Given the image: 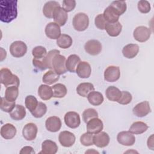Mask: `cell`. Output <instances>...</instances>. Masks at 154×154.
<instances>
[{
	"label": "cell",
	"mask_w": 154,
	"mask_h": 154,
	"mask_svg": "<svg viewBox=\"0 0 154 154\" xmlns=\"http://www.w3.org/2000/svg\"><path fill=\"white\" fill-rule=\"evenodd\" d=\"M60 79V75L54 70H49L46 72L43 76L42 81L48 85H51L56 82Z\"/></svg>",
	"instance_id": "cell-35"
},
{
	"label": "cell",
	"mask_w": 154,
	"mask_h": 154,
	"mask_svg": "<svg viewBox=\"0 0 154 154\" xmlns=\"http://www.w3.org/2000/svg\"><path fill=\"white\" fill-rule=\"evenodd\" d=\"M87 99L89 103L94 106L100 105L103 102V96L102 94L94 90L88 94Z\"/></svg>",
	"instance_id": "cell-30"
},
{
	"label": "cell",
	"mask_w": 154,
	"mask_h": 154,
	"mask_svg": "<svg viewBox=\"0 0 154 154\" xmlns=\"http://www.w3.org/2000/svg\"><path fill=\"white\" fill-rule=\"evenodd\" d=\"M138 10L142 13H147L150 11V3L146 0H141L138 2Z\"/></svg>",
	"instance_id": "cell-47"
},
{
	"label": "cell",
	"mask_w": 154,
	"mask_h": 154,
	"mask_svg": "<svg viewBox=\"0 0 154 154\" xmlns=\"http://www.w3.org/2000/svg\"><path fill=\"white\" fill-rule=\"evenodd\" d=\"M153 134L148 138V140H147V146H148V147L149 148H150V149H152V150H153Z\"/></svg>",
	"instance_id": "cell-51"
},
{
	"label": "cell",
	"mask_w": 154,
	"mask_h": 154,
	"mask_svg": "<svg viewBox=\"0 0 154 154\" xmlns=\"http://www.w3.org/2000/svg\"><path fill=\"white\" fill-rule=\"evenodd\" d=\"M113 10L120 16L126 10V3L125 1H114L109 5Z\"/></svg>",
	"instance_id": "cell-36"
},
{
	"label": "cell",
	"mask_w": 154,
	"mask_h": 154,
	"mask_svg": "<svg viewBox=\"0 0 154 154\" xmlns=\"http://www.w3.org/2000/svg\"><path fill=\"white\" fill-rule=\"evenodd\" d=\"M47 54L46 49L45 47L42 46H38L33 48L32 50V55L34 58L37 59L43 58L46 57Z\"/></svg>",
	"instance_id": "cell-41"
},
{
	"label": "cell",
	"mask_w": 154,
	"mask_h": 154,
	"mask_svg": "<svg viewBox=\"0 0 154 154\" xmlns=\"http://www.w3.org/2000/svg\"><path fill=\"white\" fill-rule=\"evenodd\" d=\"M91 72L90 64L86 61H81L76 69V73L81 78H88Z\"/></svg>",
	"instance_id": "cell-19"
},
{
	"label": "cell",
	"mask_w": 154,
	"mask_h": 154,
	"mask_svg": "<svg viewBox=\"0 0 154 154\" xmlns=\"http://www.w3.org/2000/svg\"><path fill=\"white\" fill-rule=\"evenodd\" d=\"M132 112L135 116L143 117L151 112L150 104L148 101H143L137 104L133 108Z\"/></svg>",
	"instance_id": "cell-13"
},
{
	"label": "cell",
	"mask_w": 154,
	"mask_h": 154,
	"mask_svg": "<svg viewBox=\"0 0 154 154\" xmlns=\"http://www.w3.org/2000/svg\"><path fill=\"white\" fill-rule=\"evenodd\" d=\"M103 128L102 121L95 117L90 119L87 123V132L93 134H96L102 131Z\"/></svg>",
	"instance_id": "cell-14"
},
{
	"label": "cell",
	"mask_w": 154,
	"mask_h": 154,
	"mask_svg": "<svg viewBox=\"0 0 154 154\" xmlns=\"http://www.w3.org/2000/svg\"><path fill=\"white\" fill-rule=\"evenodd\" d=\"M139 52V46L137 44H128L125 46L122 49V53L125 57L131 59L137 56Z\"/></svg>",
	"instance_id": "cell-23"
},
{
	"label": "cell",
	"mask_w": 154,
	"mask_h": 154,
	"mask_svg": "<svg viewBox=\"0 0 154 154\" xmlns=\"http://www.w3.org/2000/svg\"><path fill=\"white\" fill-rule=\"evenodd\" d=\"M53 97L55 98H62L64 97L67 92L66 87L61 83H58L54 85L52 87Z\"/></svg>",
	"instance_id": "cell-34"
},
{
	"label": "cell",
	"mask_w": 154,
	"mask_h": 154,
	"mask_svg": "<svg viewBox=\"0 0 154 154\" xmlns=\"http://www.w3.org/2000/svg\"><path fill=\"white\" fill-rule=\"evenodd\" d=\"M15 102L7 100L5 97H1L0 108L2 111L6 112H10L15 107Z\"/></svg>",
	"instance_id": "cell-40"
},
{
	"label": "cell",
	"mask_w": 154,
	"mask_h": 154,
	"mask_svg": "<svg viewBox=\"0 0 154 154\" xmlns=\"http://www.w3.org/2000/svg\"><path fill=\"white\" fill-rule=\"evenodd\" d=\"M47 111V106L45 103L39 102L36 109L31 112V114L35 118H41Z\"/></svg>",
	"instance_id": "cell-39"
},
{
	"label": "cell",
	"mask_w": 154,
	"mask_h": 154,
	"mask_svg": "<svg viewBox=\"0 0 154 154\" xmlns=\"http://www.w3.org/2000/svg\"><path fill=\"white\" fill-rule=\"evenodd\" d=\"M103 15L107 23H115L118 22L119 19V16L109 5L105 8Z\"/></svg>",
	"instance_id": "cell-32"
},
{
	"label": "cell",
	"mask_w": 154,
	"mask_h": 154,
	"mask_svg": "<svg viewBox=\"0 0 154 154\" xmlns=\"http://www.w3.org/2000/svg\"><path fill=\"white\" fill-rule=\"evenodd\" d=\"M76 7V1L75 0H64L63 1L62 8L66 11H72Z\"/></svg>",
	"instance_id": "cell-49"
},
{
	"label": "cell",
	"mask_w": 154,
	"mask_h": 154,
	"mask_svg": "<svg viewBox=\"0 0 154 154\" xmlns=\"http://www.w3.org/2000/svg\"><path fill=\"white\" fill-rule=\"evenodd\" d=\"M32 64L35 67L41 70H45L46 69H48V67L45 60V58L41 59L34 58L32 59Z\"/></svg>",
	"instance_id": "cell-48"
},
{
	"label": "cell",
	"mask_w": 154,
	"mask_h": 154,
	"mask_svg": "<svg viewBox=\"0 0 154 154\" xmlns=\"http://www.w3.org/2000/svg\"><path fill=\"white\" fill-rule=\"evenodd\" d=\"M38 132L37 126L33 123H29L25 125L22 130V135L27 141L34 140L37 136Z\"/></svg>",
	"instance_id": "cell-12"
},
{
	"label": "cell",
	"mask_w": 154,
	"mask_h": 154,
	"mask_svg": "<svg viewBox=\"0 0 154 154\" xmlns=\"http://www.w3.org/2000/svg\"><path fill=\"white\" fill-rule=\"evenodd\" d=\"M120 76V68L118 66H108L104 72V79L108 82H112L117 81Z\"/></svg>",
	"instance_id": "cell-8"
},
{
	"label": "cell",
	"mask_w": 154,
	"mask_h": 154,
	"mask_svg": "<svg viewBox=\"0 0 154 154\" xmlns=\"http://www.w3.org/2000/svg\"><path fill=\"white\" fill-rule=\"evenodd\" d=\"M105 94L109 100L117 102L122 96V91L115 86H109L106 88Z\"/></svg>",
	"instance_id": "cell-28"
},
{
	"label": "cell",
	"mask_w": 154,
	"mask_h": 154,
	"mask_svg": "<svg viewBox=\"0 0 154 154\" xmlns=\"http://www.w3.org/2000/svg\"><path fill=\"white\" fill-rule=\"evenodd\" d=\"M16 134V127L11 123H6L1 128V135L6 140H10L14 137Z\"/></svg>",
	"instance_id": "cell-20"
},
{
	"label": "cell",
	"mask_w": 154,
	"mask_h": 154,
	"mask_svg": "<svg viewBox=\"0 0 154 154\" xmlns=\"http://www.w3.org/2000/svg\"><path fill=\"white\" fill-rule=\"evenodd\" d=\"M151 35L150 28L145 26H137L134 31L133 36L134 38L139 42H145L147 41Z\"/></svg>",
	"instance_id": "cell-6"
},
{
	"label": "cell",
	"mask_w": 154,
	"mask_h": 154,
	"mask_svg": "<svg viewBox=\"0 0 154 154\" xmlns=\"http://www.w3.org/2000/svg\"><path fill=\"white\" fill-rule=\"evenodd\" d=\"M146 123L143 122H135L132 124L129 131L134 134H141L144 133L148 129Z\"/></svg>",
	"instance_id": "cell-31"
},
{
	"label": "cell",
	"mask_w": 154,
	"mask_h": 154,
	"mask_svg": "<svg viewBox=\"0 0 154 154\" xmlns=\"http://www.w3.org/2000/svg\"><path fill=\"white\" fill-rule=\"evenodd\" d=\"M66 57L62 55L57 54L52 59V69L58 75H63L67 72L66 67Z\"/></svg>",
	"instance_id": "cell-4"
},
{
	"label": "cell",
	"mask_w": 154,
	"mask_h": 154,
	"mask_svg": "<svg viewBox=\"0 0 154 154\" xmlns=\"http://www.w3.org/2000/svg\"><path fill=\"white\" fill-rule=\"evenodd\" d=\"M72 37L66 34H62L57 40V45L62 49H67L72 45Z\"/></svg>",
	"instance_id": "cell-33"
},
{
	"label": "cell",
	"mask_w": 154,
	"mask_h": 154,
	"mask_svg": "<svg viewBox=\"0 0 154 154\" xmlns=\"http://www.w3.org/2000/svg\"><path fill=\"white\" fill-rule=\"evenodd\" d=\"M17 1L2 0L0 2V20L2 22L10 23L17 16Z\"/></svg>",
	"instance_id": "cell-1"
},
{
	"label": "cell",
	"mask_w": 154,
	"mask_h": 154,
	"mask_svg": "<svg viewBox=\"0 0 154 154\" xmlns=\"http://www.w3.org/2000/svg\"><path fill=\"white\" fill-rule=\"evenodd\" d=\"M117 140L118 142L126 146H130L134 144L135 142V136L129 131H122L117 134Z\"/></svg>",
	"instance_id": "cell-10"
},
{
	"label": "cell",
	"mask_w": 154,
	"mask_h": 154,
	"mask_svg": "<svg viewBox=\"0 0 154 154\" xmlns=\"http://www.w3.org/2000/svg\"><path fill=\"white\" fill-rule=\"evenodd\" d=\"M94 90L93 84L90 82H82L79 84L76 88L77 93L84 97H87L88 94Z\"/></svg>",
	"instance_id": "cell-26"
},
{
	"label": "cell",
	"mask_w": 154,
	"mask_h": 154,
	"mask_svg": "<svg viewBox=\"0 0 154 154\" xmlns=\"http://www.w3.org/2000/svg\"><path fill=\"white\" fill-rule=\"evenodd\" d=\"M81 62L79 57L76 54H72L69 55L66 61V67L67 70L70 72H75L76 69Z\"/></svg>",
	"instance_id": "cell-24"
},
{
	"label": "cell",
	"mask_w": 154,
	"mask_h": 154,
	"mask_svg": "<svg viewBox=\"0 0 154 154\" xmlns=\"http://www.w3.org/2000/svg\"><path fill=\"white\" fill-rule=\"evenodd\" d=\"M105 29L109 36L117 37L122 31V25L119 21L115 23H107Z\"/></svg>",
	"instance_id": "cell-22"
},
{
	"label": "cell",
	"mask_w": 154,
	"mask_h": 154,
	"mask_svg": "<svg viewBox=\"0 0 154 154\" xmlns=\"http://www.w3.org/2000/svg\"><path fill=\"white\" fill-rule=\"evenodd\" d=\"M61 119L57 116L48 117L45 122L46 129L51 132H56L58 131L61 127Z\"/></svg>",
	"instance_id": "cell-17"
},
{
	"label": "cell",
	"mask_w": 154,
	"mask_h": 154,
	"mask_svg": "<svg viewBox=\"0 0 154 154\" xmlns=\"http://www.w3.org/2000/svg\"><path fill=\"white\" fill-rule=\"evenodd\" d=\"M25 106L26 108L31 112L34 111L37 105H38V101L37 99L32 95H28L25 98Z\"/></svg>",
	"instance_id": "cell-38"
},
{
	"label": "cell",
	"mask_w": 154,
	"mask_h": 154,
	"mask_svg": "<svg viewBox=\"0 0 154 154\" xmlns=\"http://www.w3.org/2000/svg\"><path fill=\"white\" fill-rule=\"evenodd\" d=\"M94 23L97 28L102 30L105 29L107 22L105 20L103 14H99L95 17Z\"/></svg>",
	"instance_id": "cell-46"
},
{
	"label": "cell",
	"mask_w": 154,
	"mask_h": 154,
	"mask_svg": "<svg viewBox=\"0 0 154 154\" xmlns=\"http://www.w3.org/2000/svg\"><path fill=\"white\" fill-rule=\"evenodd\" d=\"M109 137L105 132H100L93 135V144L100 148L107 146L109 143Z\"/></svg>",
	"instance_id": "cell-18"
},
{
	"label": "cell",
	"mask_w": 154,
	"mask_h": 154,
	"mask_svg": "<svg viewBox=\"0 0 154 154\" xmlns=\"http://www.w3.org/2000/svg\"><path fill=\"white\" fill-rule=\"evenodd\" d=\"M80 142L84 146H90L93 145V134L86 132L83 134L80 137Z\"/></svg>",
	"instance_id": "cell-43"
},
{
	"label": "cell",
	"mask_w": 154,
	"mask_h": 154,
	"mask_svg": "<svg viewBox=\"0 0 154 154\" xmlns=\"http://www.w3.org/2000/svg\"><path fill=\"white\" fill-rule=\"evenodd\" d=\"M88 16L84 13H78L73 18V26L76 31H85L88 28Z\"/></svg>",
	"instance_id": "cell-3"
},
{
	"label": "cell",
	"mask_w": 154,
	"mask_h": 154,
	"mask_svg": "<svg viewBox=\"0 0 154 154\" xmlns=\"http://www.w3.org/2000/svg\"><path fill=\"white\" fill-rule=\"evenodd\" d=\"M64 120L66 125L72 129L78 128L81 123L79 114L74 111H69L66 113Z\"/></svg>",
	"instance_id": "cell-7"
},
{
	"label": "cell",
	"mask_w": 154,
	"mask_h": 154,
	"mask_svg": "<svg viewBox=\"0 0 154 154\" xmlns=\"http://www.w3.org/2000/svg\"><path fill=\"white\" fill-rule=\"evenodd\" d=\"M53 19L55 23L58 24L60 26H64L68 19V14L67 12L60 6L57 7L53 13Z\"/></svg>",
	"instance_id": "cell-16"
},
{
	"label": "cell",
	"mask_w": 154,
	"mask_h": 154,
	"mask_svg": "<svg viewBox=\"0 0 154 154\" xmlns=\"http://www.w3.org/2000/svg\"><path fill=\"white\" fill-rule=\"evenodd\" d=\"M60 6V4L55 1H50L45 3L43 8V13L45 17L53 18V13L55 8Z\"/></svg>",
	"instance_id": "cell-27"
},
{
	"label": "cell",
	"mask_w": 154,
	"mask_h": 154,
	"mask_svg": "<svg viewBox=\"0 0 154 154\" xmlns=\"http://www.w3.org/2000/svg\"><path fill=\"white\" fill-rule=\"evenodd\" d=\"M20 153L22 154H28V153H31V154H33L35 153V152L33 149V148L31 146H25L23 147L21 150L20 151Z\"/></svg>",
	"instance_id": "cell-50"
},
{
	"label": "cell",
	"mask_w": 154,
	"mask_h": 154,
	"mask_svg": "<svg viewBox=\"0 0 154 154\" xmlns=\"http://www.w3.org/2000/svg\"><path fill=\"white\" fill-rule=\"evenodd\" d=\"M98 112L93 108H88L84 111L82 113V119L85 123H87L90 119L97 117Z\"/></svg>",
	"instance_id": "cell-42"
},
{
	"label": "cell",
	"mask_w": 154,
	"mask_h": 154,
	"mask_svg": "<svg viewBox=\"0 0 154 154\" xmlns=\"http://www.w3.org/2000/svg\"><path fill=\"white\" fill-rule=\"evenodd\" d=\"M19 95L18 87L10 86L7 87L5 92V98L10 102H15Z\"/></svg>",
	"instance_id": "cell-37"
},
{
	"label": "cell",
	"mask_w": 154,
	"mask_h": 154,
	"mask_svg": "<svg viewBox=\"0 0 154 154\" xmlns=\"http://www.w3.org/2000/svg\"><path fill=\"white\" fill-rule=\"evenodd\" d=\"M58 140L61 146L65 147H69L74 144L76 138L73 133L67 131H64L60 133Z\"/></svg>",
	"instance_id": "cell-9"
},
{
	"label": "cell",
	"mask_w": 154,
	"mask_h": 154,
	"mask_svg": "<svg viewBox=\"0 0 154 154\" xmlns=\"http://www.w3.org/2000/svg\"><path fill=\"white\" fill-rule=\"evenodd\" d=\"M60 51L57 49H53L49 51L48 53H47L46 57H45V60L48 69H52V59L56 55L60 54Z\"/></svg>",
	"instance_id": "cell-44"
},
{
	"label": "cell",
	"mask_w": 154,
	"mask_h": 154,
	"mask_svg": "<svg viewBox=\"0 0 154 154\" xmlns=\"http://www.w3.org/2000/svg\"><path fill=\"white\" fill-rule=\"evenodd\" d=\"M26 116V110L22 105H16L14 108L10 112V117L16 120L19 121L25 118Z\"/></svg>",
	"instance_id": "cell-25"
},
{
	"label": "cell",
	"mask_w": 154,
	"mask_h": 154,
	"mask_svg": "<svg viewBox=\"0 0 154 154\" xmlns=\"http://www.w3.org/2000/svg\"><path fill=\"white\" fill-rule=\"evenodd\" d=\"M132 99V94L129 92L127 91H122V96L117 102L122 105H128L131 102Z\"/></svg>",
	"instance_id": "cell-45"
},
{
	"label": "cell",
	"mask_w": 154,
	"mask_h": 154,
	"mask_svg": "<svg viewBox=\"0 0 154 154\" xmlns=\"http://www.w3.org/2000/svg\"><path fill=\"white\" fill-rule=\"evenodd\" d=\"M46 35L51 39H58L61 35L60 26L55 22H50L45 27Z\"/></svg>",
	"instance_id": "cell-15"
},
{
	"label": "cell",
	"mask_w": 154,
	"mask_h": 154,
	"mask_svg": "<svg viewBox=\"0 0 154 154\" xmlns=\"http://www.w3.org/2000/svg\"><path fill=\"white\" fill-rule=\"evenodd\" d=\"M85 51L91 55H97L102 51L101 43L97 40H90L84 45Z\"/></svg>",
	"instance_id": "cell-11"
},
{
	"label": "cell",
	"mask_w": 154,
	"mask_h": 154,
	"mask_svg": "<svg viewBox=\"0 0 154 154\" xmlns=\"http://www.w3.org/2000/svg\"><path fill=\"white\" fill-rule=\"evenodd\" d=\"M27 51V46L22 41H15L10 46V52L12 56L16 58H20L25 55Z\"/></svg>",
	"instance_id": "cell-5"
},
{
	"label": "cell",
	"mask_w": 154,
	"mask_h": 154,
	"mask_svg": "<svg viewBox=\"0 0 154 154\" xmlns=\"http://www.w3.org/2000/svg\"><path fill=\"white\" fill-rule=\"evenodd\" d=\"M0 81L6 87L13 85L19 87L20 84V80L17 76L13 74L11 71L7 68L1 69Z\"/></svg>",
	"instance_id": "cell-2"
},
{
	"label": "cell",
	"mask_w": 154,
	"mask_h": 154,
	"mask_svg": "<svg viewBox=\"0 0 154 154\" xmlns=\"http://www.w3.org/2000/svg\"><path fill=\"white\" fill-rule=\"evenodd\" d=\"M38 94L43 100H49L53 97V92L52 87L48 85H40L38 89Z\"/></svg>",
	"instance_id": "cell-29"
},
{
	"label": "cell",
	"mask_w": 154,
	"mask_h": 154,
	"mask_svg": "<svg viewBox=\"0 0 154 154\" xmlns=\"http://www.w3.org/2000/svg\"><path fill=\"white\" fill-rule=\"evenodd\" d=\"M58 150L57 144L50 140H45L42 144V151L40 153L43 154H55Z\"/></svg>",
	"instance_id": "cell-21"
}]
</instances>
